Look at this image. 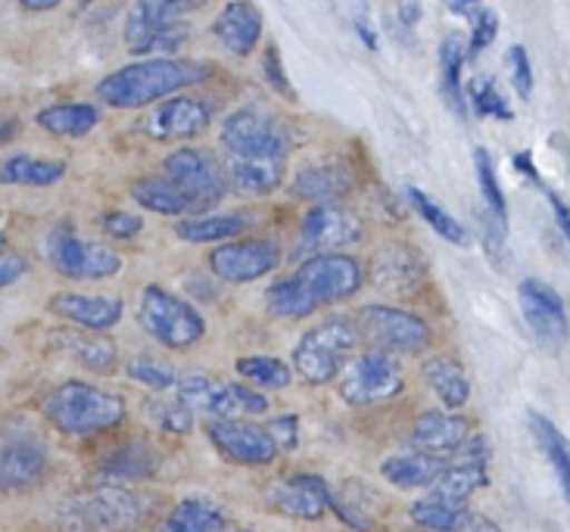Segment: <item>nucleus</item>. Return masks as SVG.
I'll return each instance as SVG.
<instances>
[{
  "instance_id": "59",
  "label": "nucleus",
  "mask_w": 570,
  "mask_h": 532,
  "mask_svg": "<svg viewBox=\"0 0 570 532\" xmlns=\"http://www.w3.org/2000/svg\"><path fill=\"white\" fill-rule=\"evenodd\" d=\"M449 3H452V7H455V10H464V7H471V3H474V0H449Z\"/></svg>"
},
{
  "instance_id": "2",
  "label": "nucleus",
  "mask_w": 570,
  "mask_h": 532,
  "mask_svg": "<svg viewBox=\"0 0 570 532\" xmlns=\"http://www.w3.org/2000/svg\"><path fill=\"white\" fill-rule=\"evenodd\" d=\"M41 414L66 436H97L125 421V398L85 381L57 383L41 398Z\"/></svg>"
},
{
  "instance_id": "60",
  "label": "nucleus",
  "mask_w": 570,
  "mask_h": 532,
  "mask_svg": "<svg viewBox=\"0 0 570 532\" xmlns=\"http://www.w3.org/2000/svg\"><path fill=\"white\" fill-rule=\"evenodd\" d=\"M213 532H253V530H247V526H234V530H228V526H218V530Z\"/></svg>"
},
{
  "instance_id": "28",
  "label": "nucleus",
  "mask_w": 570,
  "mask_h": 532,
  "mask_svg": "<svg viewBox=\"0 0 570 532\" xmlns=\"http://www.w3.org/2000/svg\"><path fill=\"white\" fill-rule=\"evenodd\" d=\"M530 433H533V440H537V445H540L542 457L549 461V467H552V473H556L558 486H561V492H564V499L570 502V442L568 436L558 430L546 414H540V411H530Z\"/></svg>"
},
{
  "instance_id": "50",
  "label": "nucleus",
  "mask_w": 570,
  "mask_h": 532,
  "mask_svg": "<svg viewBox=\"0 0 570 532\" xmlns=\"http://www.w3.org/2000/svg\"><path fill=\"white\" fill-rule=\"evenodd\" d=\"M26 272H29V262H26V256H19V253H13V249H3V253H0V289L16 284V280H19Z\"/></svg>"
},
{
  "instance_id": "25",
  "label": "nucleus",
  "mask_w": 570,
  "mask_h": 532,
  "mask_svg": "<svg viewBox=\"0 0 570 532\" xmlns=\"http://www.w3.org/2000/svg\"><path fill=\"white\" fill-rule=\"evenodd\" d=\"M446 457L409 449V452L386 457L384 464H381V476H384L390 486L405 489V492L409 489H431L440 480V473L446 471Z\"/></svg>"
},
{
  "instance_id": "27",
  "label": "nucleus",
  "mask_w": 570,
  "mask_h": 532,
  "mask_svg": "<svg viewBox=\"0 0 570 532\" xmlns=\"http://www.w3.org/2000/svg\"><path fill=\"white\" fill-rule=\"evenodd\" d=\"M57 346H60L66 355H72L78 365L94 371V374H112V371H116V362H119L116 343L107 339V336L91 334V331H81V334L62 331V334H57Z\"/></svg>"
},
{
  "instance_id": "29",
  "label": "nucleus",
  "mask_w": 570,
  "mask_h": 532,
  "mask_svg": "<svg viewBox=\"0 0 570 532\" xmlns=\"http://www.w3.org/2000/svg\"><path fill=\"white\" fill-rule=\"evenodd\" d=\"M66 178V162L60 159H38L29 152H16L0 162V184L16 187H53Z\"/></svg>"
},
{
  "instance_id": "13",
  "label": "nucleus",
  "mask_w": 570,
  "mask_h": 532,
  "mask_svg": "<svg viewBox=\"0 0 570 532\" xmlns=\"http://www.w3.org/2000/svg\"><path fill=\"white\" fill-rule=\"evenodd\" d=\"M299 284L312 293V299L322 305L346 303L353 299L355 293L365 284V272L362 265L346 256V253H318V256H308L299 265Z\"/></svg>"
},
{
  "instance_id": "14",
  "label": "nucleus",
  "mask_w": 570,
  "mask_h": 532,
  "mask_svg": "<svg viewBox=\"0 0 570 532\" xmlns=\"http://www.w3.org/2000/svg\"><path fill=\"white\" fill-rule=\"evenodd\" d=\"M166 178L178 184V190L194 203V213L213 209L228 194V181H225L222 168L216 166V159L203 150H194V147L171 152L166 159Z\"/></svg>"
},
{
  "instance_id": "5",
  "label": "nucleus",
  "mask_w": 570,
  "mask_h": 532,
  "mask_svg": "<svg viewBox=\"0 0 570 532\" xmlns=\"http://www.w3.org/2000/svg\"><path fill=\"white\" fill-rule=\"evenodd\" d=\"M405 390V371L390 352H362L353 355L337 374V393L353 408H374L393 402Z\"/></svg>"
},
{
  "instance_id": "43",
  "label": "nucleus",
  "mask_w": 570,
  "mask_h": 532,
  "mask_svg": "<svg viewBox=\"0 0 570 532\" xmlns=\"http://www.w3.org/2000/svg\"><path fill=\"white\" fill-rule=\"evenodd\" d=\"M474 171H478V187H480V197H483V206H487V209H490L495 218L509 221L505 194H502V187H499L493 156L487 152V147H478V150H474Z\"/></svg>"
},
{
  "instance_id": "40",
  "label": "nucleus",
  "mask_w": 570,
  "mask_h": 532,
  "mask_svg": "<svg viewBox=\"0 0 570 532\" xmlns=\"http://www.w3.org/2000/svg\"><path fill=\"white\" fill-rule=\"evenodd\" d=\"M234 371L244 381H249L253 386H263V390H287L293 381L291 365L275 358V355H244L234 362Z\"/></svg>"
},
{
  "instance_id": "39",
  "label": "nucleus",
  "mask_w": 570,
  "mask_h": 532,
  "mask_svg": "<svg viewBox=\"0 0 570 532\" xmlns=\"http://www.w3.org/2000/svg\"><path fill=\"white\" fill-rule=\"evenodd\" d=\"M409 199H412V206L417 209V215L431 225V230L436 234V237H443V240H449V244L455 246H464L468 240H471V234H468V228H464L462 221L455 218V215H449L436 199H431L424 190H417V187H409Z\"/></svg>"
},
{
  "instance_id": "34",
  "label": "nucleus",
  "mask_w": 570,
  "mask_h": 532,
  "mask_svg": "<svg viewBox=\"0 0 570 532\" xmlns=\"http://www.w3.org/2000/svg\"><path fill=\"white\" fill-rule=\"evenodd\" d=\"M353 187V178L337 166H318L306 168L296 175L293 181V194L299 199H308V203H331V199H340L350 194Z\"/></svg>"
},
{
  "instance_id": "19",
  "label": "nucleus",
  "mask_w": 570,
  "mask_h": 532,
  "mask_svg": "<svg viewBox=\"0 0 570 532\" xmlns=\"http://www.w3.org/2000/svg\"><path fill=\"white\" fill-rule=\"evenodd\" d=\"M47 473V449L35 433H13L0 442V492H26Z\"/></svg>"
},
{
  "instance_id": "49",
  "label": "nucleus",
  "mask_w": 570,
  "mask_h": 532,
  "mask_svg": "<svg viewBox=\"0 0 570 532\" xmlns=\"http://www.w3.org/2000/svg\"><path fill=\"white\" fill-rule=\"evenodd\" d=\"M263 72H265V78L272 81V88H275V91H278V93H287V97H293L291 81H287V76H284V69H281V53H278V47H268V50H265Z\"/></svg>"
},
{
  "instance_id": "61",
  "label": "nucleus",
  "mask_w": 570,
  "mask_h": 532,
  "mask_svg": "<svg viewBox=\"0 0 570 532\" xmlns=\"http://www.w3.org/2000/svg\"><path fill=\"white\" fill-rule=\"evenodd\" d=\"M3 249H7V244H3V237H0V253H3Z\"/></svg>"
},
{
  "instance_id": "35",
  "label": "nucleus",
  "mask_w": 570,
  "mask_h": 532,
  "mask_svg": "<svg viewBox=\"0 0 570 532\" xmlns=\"http://www.w3.org/2000/svg\"><path fill=\"white\" fill-rule=\"evenodd\" d=\"M100 122V112L91 104H57L38 112V125L47 135L57 137H85L91 135Z\"/></svg>"
},
{
  "instance_id": "8",
  "label": "nucleus",
  "mask_w": 570,
  "mask_h": 532,
  "mask_svg": "<svg viewBox=\"0 0 570 532\" xmlns=\"http://www.w3.org/2000/svg\"><path fill=\"white\" fill-rule=\"evenodd\" d=\"M175 393L190 411H200L209 421L213 417H249V414H265L268 398L263 390H253L244 383H222L206 374H187L178 377Z\"/></svg>"
},
{
  "instance_id": "20",
  "label": "nucleus",
  "mask_w": 570,
  "mask_h": 532,
  "mask_svg": "<svg viewBox=\"0 0 570 532\" xmlns=\"http://www.w3.org/2000/svg\"><path fill=\"white\" fill-rule=\"evenodd\" d=\"M362 240V225L353 213L340 209V206H315L312 213L303 218V230H299V249L308 256L318 253H337L343 246H353Z\"/></svg>"
},
{
  "instance_id": "24",
  "label": "nucleus",
  "mask_w": 570,
  "mask_h": 532,
  "mask_svg": "<svg viewBox=\"0 0 570 532\" xmlns=\"http://www.w3.org/2000/svg\"><path fill=\"white\" fill-rule=\"evenodd\" d=\"M263 13L256 10V3L249 0H232L213 22V31L222 41V47L234 53V57H247L256 50L259 38H263Z\"/></svg>"
},
{
  "instance_id": "26",
  "label": "nucleus",
  "mask_w": 570,
  "mask_h": 532,
  "mask_svg": "<svg viewBox=\"0 0 570 532\" xmlns=\"http://www.w3.org/2000/svg\"><path fill=\"white\" fill-rule=\"evenodd\" d=\"M424 383L433 390V396L443 402L446 411H462L471 402V381L464 374L462 362H455L452 355H433L421 367Z\"/></svg>"
},
{
  "instance_id": "23",
  "label": "nucleus",
  "mask_w": 570,
  "mask_h": 532,
  "mask_svg": "<svg viewBox=\"0 0 570 532\" xmlns=\"http://www.w3.org/2000/svg\"><path fill=\"white\" fill-rule=\"evenodd\" d=\"M209 122H213L209 104H203L197 97H175L144 122V131L154 140H190L203 135Z\"/></svg>"
},
{
  "instance_id": "18",
  "label": "nucleus",
  "mask_w": 570,
  "mask_h": 532,
  "mask_svg": "<svg viewBox=\"0 0 570 532\" xmlns=\"http://www.w3.org/2000/svg\"><path fill=\"white\" fill-rule=\"evenodd\" d=\"M281 265V249L268 240H237L209 253V268L228 284H253Z\"/></svg>"
},
{
  "instance_id": "4",
  "label": "nucleus",
  "mask_w": 570,
  "mask_h": 532,
  "mask_svg": "<svg viewBox=\"0 0 570 532\" xmlns=\"http://www.w3.org/2000/svg\"><path fill=\"white\" fill-rule=\"evenodd\" d=\"M362 343L355 321L350 318H327L315 324L312 331L303 334V339L293 349V367L296 374L312 386L337 381L340 367L353 358L355 346Z\"/></svg>"
},
{
  "instance_id": "46",
  "label": "nucleus",
  "mask_w": 570,
  "mask_h": 532,
  "mask_svg": "<svg viewBox=\"0 0 570 532\" xmlns=\"http://www.w3.org/2000/svg\"><path fill=\"white\" fill-rule=\"evenodd\" d=\"M509 76L511 85H514V91L521 100H530V93H533V66H530V57H527V50L521 45H514L509 50Z\"/></svg>"
},
{
  "instance_id": "31",
  "label": "nucleus",
  "mask_w": 570,
  "mask_h": 532,
  "mask_svg": "<svg viewBox=\"0 0 570 532\" xmlns=\"http://www.w3.org/2000/svg\"><path fill=\"white\" fill-rule=\"evenodd\" d=\"M225 526V514L213 499L190 495L169 511V518L159 523L156 532H213Z\"/></svg>"
},
{
  "instance_id": "38",
  "label": "nucleus",
  "mask_w": 570,
  "mask_h": 532,
  "mask_svg": "<svg viewBox=\"0 0 570 532\" xmlns=\"http://www.w3.org/2000/svg\"><path fill=\"white\" fill-rule=\"evenodd\" d=\"M265 305H268V312L281 321H303L308 318L312 312H318V303H315L312 293L299 284L296 274H293V277H284L278 284H272L268 293H265Z\"/></svg>"
},
{
  "instance_id": "54",
  "label": "nucleus",
  "mask_w": 570,
  "mask_h": 532,
  "mask_svg": "<svg viewBox=\"0 0 570 532\" xmlns=\"http://www.w3.org/2000/svg\"><path fill=\"white\" fill-rule=\"evenodd\" d=\"M514 168H518V171H521V175H524L527 181H530V184H537V187H542L540 168L533 166V159H530V156H527V152H518V156H514Z\"/></svg>"
},
{
  "instance_id": "58",
  "label": "nucleus",
  "mask_w": 570,
  "mask_h": 532,
  "mask_svg": "<svg viewBox=\"0 0 570 532\" xmlns=\"http://www.w3.org/2000/svg\"><path fill=\"white\" fill-rule=\"evenodd\" d=\"M358 38H365L368 50H377V41H374V35H371V29L365 26V22H358Z\"/></svg>"
},
{
  "instance_id": "47",
  "label": "nucleus",
  "mask_w": 570,
  "mask_h": 532,
  "mask_svg": "<svg viewBox=\"0 0 570 532\" xmlns=\"http://www.w3.org/2000/svg\"><path fill=\"white\" fill-rule=\"evenodd\" d=\"M495 35H499V16L493 13V10H478L474 13V31H471V57H480L487 47L493 45Z\"/></svg>"
},
{
  "instance_id": "42",
  "label": "nucleus",
  "mask_w": 570,
  "mask_h": 532,
  "mask_svg": "<svg viewBox=\"0 0 570 532\" xmlns=\"http://www.w3.org/2000/svg\"><path fill=\"white\" fill-rule=\"evenodd\" d=\"M150 471H154V455L144 445H135V442L119 449V452H112L104 461V473L112 476V480H119V483L144 480V476H150Z\"/></svg>"
},
{
  "instance_id": "32",
  "label": "nucleus",
  "mask_w": 570,
  "mask_h": 532,
  "mask_svg": "<svg viewBox=\"0 0 570 532\" xmlns=\"http://www.w3.org/2000/svg\"><path fill=\"white\" fill-rule=\"evenodd\" d=\"M287 159H240V156H228V175L237 184V190L244 194H272L284 178Z\"/></svg>"
},
{
  "instance_id": "9",
  "label": "nucleus",
  "mask_w": 570,
  "mask_h": 532,
  "mask_svg": "<svg viewBox=\"0 0 570 532\" xmlns=\"http://www.w3.org/2000/svg\"><path fill=\"white\" fill-rule=\"evenodd\" d=\"M206 436L218 455L237 467H268L281 452L268 426L253 424L247 417H213L206 421Z\"/></svg>"
},
{
  "instance_id": "30",
  "label": "nucleus",
  "mask_w": 570,
  "mask_h": 532,
  "mask_svg": "<svg viewBox=\"0 0 570 532\" xmlns=\"http://www.w3.org/2000/svg\"><path fill=\"white\" fill-rule=\"evenodd\" d=\"M409 518L428 532H462L471 511L464 502H452V499H443L436 492H428L424 499L412 502Z\"/></svg>"
},
{
  "instance_id": "16",
  "label": "nucleus",
  "mask_w": 570,
  "mask_h": 532,
  "mask_svg": "<svg viewBox=\"0 0 570 532\" xmlns=\"http://www.w3.org/2000/svg\"><path fill=\"white\" fill-rule=\"evenodd\" d=\"M331 492L334 489L324 483L322 476L312 473H296L291 480H278L265 489V504L291 520H322L331 511Z\"/></svg>"
},
{
  "instance_id": "52",
  "label": "nucleus",
  "mask_w": 570,
  "mask_h": 532,
  "mask_svg": "<svg viewBox=\"0 0 570 532\" xmlns=\"http://www.w3.org/2000/svg\"><path fill=\"white\" fill-rule=\"evenodd\" d=\"M540 190L546 194V199H549V206H552V215H556L558 230H561V234H564V237L570 240V206L564 203V197H558L552 187H546V184H542Z\"/></svg>"
},
{
  "instance_id": "41",
  "label": "nucleus",
  "mask_w": 570,
  "mask_h": 532,
  "mask_svg": "<svg viewBox=\"0 0 570 532\" xmlns=\"http://www.w3.org/2000/svg\"><path fill=\"white\" fill-rule=\"evenodd\" d=\"M468 100H471V107L478 109V116H483V119H499V122H511V119H514V109L509 107L505 93L499 91L495 78H471V85H468Z\"/></svg>"
},
{
  "instance_id": "45",
  "label": "nucleus",
  "mask_w": 570,
  "mask_h": 532,
  "mask_svg": "<svg viewBox=\"0 0 570 532\" xmlns=\"http://www.w3.org/2000/svg\"><path fill=\"white\" fill-rule=\"evenodd\" d=\"M154 417L156 424L163 426V430H169V433H175V436L187 433L190 424H194V411L187 408L181 398H175V402H156Z\"/></svg>"
},
{
  "instance_id": "33",
  "label": "nucleus",
  "mask_w": 570,
  "mask_h": 532,
  "mask_svg": "<svg viewBox=\"0 0 570 532\" xmlns=\"http://www.w3.org/2000/svg\"><path fill=\"white\" fill-rule=\"evenodd\" d=\"M244 228H247L244 215H187L178 221L175 234L187 244H222L240 237Z\"/></svg>"
},
{
  "instance_id": "36",
  "label": "nucleus",
  "mask_w": 570,
  "mask_h": 532,
  "mask_svg": "<svg viewBox=\"0 0 570 532\" xmlns=\"http://www.w3.org/2000/svg\"><path fill=\"white\" fill-rule=\"evenodd\" d=\"M131 197L138 199V206H144L147 213L156 215H190L194 203L178 190V184H171L166 175L163 178H140L138 184H131Z\"/></svg>"
},
{
  "instance_id": "10",
  "label": "nucleus",
  "mask_w": 570,
  "mask_h": 532,
  "mask_svg": "<svg viewBox=\"0 0 570 532\" xmlns=\"http://www.w3.org/2000/svg\"><path fill=\"white\" fill-rule=\"evenodd\" d=\"M47 259L72 280H107L122 272V256L100 244L78 240L72 230L57 228L47 237Z\"/></svg>"
},
{
  "instance_id": "1",
  "label": "nucleus",
  "mask_w": 570,
  "mask_h": 532,
  "mask_svg": "<svg viewBox=\"0 0 570 532\" xmlns=\"http://www.w3.org/2000/svg\"><path fill=\"white\" fill-rule=\"evenodd\" d=\"M206 78V66L187 60H144L131 62L97 85V97L112 109L150 107L169 93L190 88Z\"/></svg>"
},
{
  "instance_id": "55",
  "label": "nucleus",
  "mask_w": 570,
  "mask_h": 532,
  "mask_svg": "<svg viewBox=\"0 0 570 532\" xmlns=\"http://www.w3.org/2000/svg\"><path fill=\"white\" fill-rule=\"evenodd\" d=\"M402 26H417L421 19V0H400Z\"/></svg>"
},
{
  "instance_id": "11",
  "label": "nucleus",
  "mask_w": 570,
  "mask_h": 532,
  "mask_svg": "<svg viewBox=\"0 0 570 532\" xmlns=\"http://www.w3.org/2000/svg\"><path fill=\"white\" fill-rule=\"evenodd\" d=\"M222 147L240 159H287V131L259 109H240L222 125Z\"/></svg>"
},
{
  "instance_id": "15",
  "label": "nucleus",
  "mask_w": 570,
  "mask_h": 532,
  "mask_svg": "<svg viewBox=\"0 0 570 532\" xmlns=\"http://www.w3.org/2000/svg\"><path fill=\"white\" fill-rule=\"evenodd\" d=\"M187 35L190 29L185 26V19L163 13L156 0H138L125 22V45L135 57H147L154 50L171 53L185 45Z\"/></svg>"
},
{
  "instance_id": "44",
  "label": "nucleus",
  "mask_w": 570,
  "mask_h": 532,
  "mask_svg": "<svg viewBox=\"0 0 570 532\" xmlns=\"http://www.w3.org/2000/svg\"><path fill=\"white\" fill-rule=\"evenodd\" d=\"M128 377L140 386H147V390H154V393H166V390H175V383H178V374H175V367L163 365V362H156V358H131L128 362Z\"/></svg>"
},
{
  "instance_id": "6",
  "label": "nucleus",
  "mask_w": 570,
  "mask_h": 532,
  "mask_svg": "<svg viewBox=\"0 0 570 532\" xmlns=\"http://www.w3.org/2000/svg\"><path fill=\"white\" fill-rule=\"evenodd\" d=\"M140 327L147 331V336H154L159 346L175 352H185L190 346H197L206 334V321L190 303H185L181 296H175L163 287H147L140 293L138 305Z\"/></svg>"
},
{
  "instance_id": "3",
  "label": "nucleus",
  "mask_w": 570,
  "mask_h": 532,
  "mask_svg": "<svg viewBox=\"0 0 570 532\" xmlns=\"http://www.w3.org/2000/svg\"><path fill=\"white\" fill-rule=\"evenodd\" d=\"M147 499L135 489L112 483L97 486L60 508L62 532H131L147 518Z\"/></svg>"
},
{
  "instance_id": "51",
  "label": "nucleus",
  "mask_w": 570,
  "mask_h": 532,
  "mask_svg": "<svg viewBox=\"0 0 570 532\" xmlns=\"http://www.w3.org/2000/svg\"><path fill=\"white\" fill-rule=\"evenodd\" d=\"M268 433L275 436L281 452H284V449H287V452L296 449V436H299V433H296V417H293V414L291 417L284 414V417H278V421H272V424H268Z\"/></svg>"
},
{
  "instance_id": "53",
  "label": "nucleus",
  "mask_w": 570,
  "mask_h": 532,
  "mask_svg": "<svg viewBox=\"0 0 570 532\" xmlns=\"http://www.w3.org/2000/svg\"><path fill=\"white\" fill-rule=\"evenodd\" d=\"M159 3V10L163 13H169V16H181L185 13H194V10H200V7H206L209 0H156Z\"/></svg>"
},
{
  "instance_id": "56",
  "label": "nucleus",
  "mask_w": 570,
  "mask_h": 532,
  "mask_svg": "<svg viewBox=\"0 0 570 532\" xmlns=\"http://www.w3.org/2000/svg\"><path fill=\"white\" fill-rule=\"evenodd\" d=\"M462 532H502V530H499L490 518H480V514L471 511V518H468V523L462 526Z\"/></svg>"
},
{
  "instance_id": "22",
  "label": "nucleus",
  "mask_w": 570,
  "mask_h": 532,
  "mask_svg": "<svg viewBox=\"0 0 570 532\" xmlns=\"http://www.w3.org/2000/svg\"><path fill=\"white\" fill-rule=\"evenodd\" d=\"M50 312L57 318L76 324L78 331L107 334L125 315L122 299L116 296H88V293H57L50 299Z\"/></svg>"
},
{
  "instance_id": "57",
  "label": "nucleus",
  "mask_w": 570,
  "mask_h": 532,
  "mask_svg": "<svg viewBox=\"0 0 570 532\" xmlns=\"http://www.w3.org/2000/svg\"><path fill=\"white\" fill-rule=\"evenodd\" d=\"M62 0H22V7L29 10V13H47V10H53V7H60Z\"/></svg>"
},
{
  "instance_id": "7",
  "label": "nucleus",
  "mask_w": 570,
  "mask_h": 532,
  "mask_svg": "<svg viewBox=\"0 0 570 532\" xmlns=\"http://www.w3.org/2000/svg\"><path fill=\"white\" fill-rule=\"evenodd\" d=\"M362 343L390 355H421L433 343L431 324L405 308L365 305L355 318Z\"/></svg>"
},
{
  "instance_id": "37",
  "label": "nucleus",
  "mask_w": 570,
  "mask_h": 532,
  "mask_svg": "<svg viewBox=\"0 0 570 532\" xmlns=\"http://www.w3.org/2000/svg\"><path fill=\"white\" fill-rule=\"evenodd\" d=\"M468 47L459 35H449L446 41L440 45V91L446 97L449 109L455 112V116H462L464 119V109H468V100H464V88H462V69L464 60H468V53H464Z\"/></svg>"
},
{
  "instance_id": "17",
  "label": "nucleus",
  "mask_w": 570,
  "mask_h": 532,
  "mask_svg": "<svg viewBox=\"0 0 570 532\" xmlns=\"http://www.w3.org/2000/svg\"><path fill=\"white\" fill-rule=\"evenodd\" d=\"M368 280L384 296H412L428 280V265L412 246L386 244L381 246L368 265Z\"/></svg>"
},
{
  "instance_id": "21",
  "label": "nucleus",
  "mask_w": 570,
  "mask_h": 532,
  "mask_svg": "<svg viewBox=\"0 0 570 532\" xmlns=\"http://www.w3.org/2000/svg\"><path fill=\"white\" fill-rule=\"evenodd\" d=\"M471 436H474V430L462 414H455V411H428L412 426L409 449L436 457H452L455 452H462V445Z\"/></svg>"
},
{
  "instance_id": "48",
  "label": "nucleus",
  "mask_w": 570,
  "mask_h": 532,
  "mask_svg": "<svg viewBox=\"0 0 570 532\" xmlns=\"http://www.w3.org/2000/svg\"><path fill=\"white\" fill-rule=\"evenodd\" d=\"M140 228H144V221H140L138 215H131V213L104 215V230H107L109 237H116V240H131V237H138Z\"/></svg>"
},
{
  "instance_id": "12",
  "label": "nucleus",
  "mask_w": 570,
  "mask_h": 532,
  "mask_svg": "<svg viewBox=\"0 0 570 532\" xmlns=\"http://www.w3.org/2000/svg\"><path fill=\"white\" fill-rule=\"evenodd\" d=\"M518 303H521V315L530 336L540 343L546 352H561L570 339V321L568 308L561 303L556 289L546 280L527 277L518 287Z\"/></svg>"
}]
</instances>
